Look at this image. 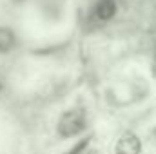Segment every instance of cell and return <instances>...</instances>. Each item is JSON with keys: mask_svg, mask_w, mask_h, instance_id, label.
<instances>
[{"mask_svg": "<svg viewBox=\"0 0 156 154\" xmlns=\"http://www.w3.org/2000/svg\"><path fill=\"white\" fill-rule=\"evenodd\" d=\"M85 113L80 109H71L60 116L58 120V134L62 138H73L78 136L85 129Z\"/></svg>", "mask_w": 156, "mask_h": 154, "instance_id": "6da1fadb", "label": "cell"}, {"mask_svg": "<svg viewBox=\"0 0 156 154\" xmlns=\"http://www.w3.org/2000/svg\"><path fill=\"white\" fill-rule=\"evenodd\" d=\"M16 44V37L9 27H0V54L9 53Z\"/></svg>", "mask_w": 156, "mask_h": 154, "instance_id": "277c9868", "label": "cell"}, {"mask_svg": "<svg viewBox=\"0 0 156 154\" xmlns=\"http://www.w3.org/2000/svg\"><path fill=\"white\" fill-rule=\"evenodd\" d=\"M142 143L136 134H123L116 142V154H140Z\"/></svg>", "mask_w": 156, "mask_h": 154, "instance_id": "7a4b0ae2", "label": "cell"}, {"mask_svg": "<svg viewBox=\"0 0 156 154\" xmlns=\"http://www.w3.org/2000/svg\"><path fill=\"white\" fill-rule=\"evenodd\" d=\"M0 91H2V83H0Z\"/></svg>", "mask_w": 156, "mask_h": 154, "instance_id": "5b68a950", "label": "cell"}, {"mask_svg": "<svg viewBox=\"0 0 156 154\" xmlns=\"http://www.w3.org/2000/svg\"><path fill=\"white\" fill-rule=\"evenodd\" d=\"M94 13H96L98 20H102V22L111 20V18L115 16V13H116V4H115V0H100V2L96 4V7H94Z\"/></svg>", "mask_w": 156, "mask_h": 154, "instance_id": "3957f363", "label": "cell"}]
</instances>
